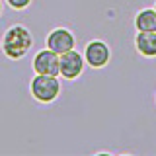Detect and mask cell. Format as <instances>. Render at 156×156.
Instances as JSON below:
<instances>
[{
    "label": "cell",
    "instance_id": "cell-8",
    "mask_svg": "<svg viewBox=\"0 0 156 156\" xmlns=\"http://www.w3.org/2000/svg\"><path fill=\"white\" fill-rule=\"evenodd\" d=\"M136 27L140 31H156V10H144L136 18Z\"/></svg>",
    "mask_w": 156,
    "mask_h": 156
},
{
    "label": "cell",
    "instance_id": "cell-6",
    "mask_svg": "<svg viewBox=\"0 0 156 156\" xmlns=\"http://www.w3.org/2000/svg\"><path fill=\"white\" fill-rule=\"evenodd\" d=\"M109 58V51L101 41H92L90 45L86 47V61L90 62L92 66H104Z\"/></svg>",
    "mask_w": 156,
    "mask_h": 156
},
{
    "label": "cell",
    "instance_id": "cell-1",
    "mask_svg": "<svg viewBox=\"0 0 156 156\" xmlns=\"http://www.w3.org/2000/svg\"><path fill=\"white\" fill-rule=\"evenodd\" d=\"M31 47V35L27 33L26 27H12L4 37V51L8 57L12 58H20L27 53V49Z\"/></svg>",
    "mask_w": 156,
    "mask_h": 156
},
{
    "label": "cell",
    "instance_id": "cell-2",
    "mask_svg": "<svg viewBox=\"0 0 156 156\" xmlns=\"http://www.w3.org/2000/svg\"><path fill=\"white\" fill-rule=\"evenodd\" d=\"M31 92L37 100L41 101H51L55 100L58 94V82L55 76H49V74H39L35 80L31 82Z\"/></svg>",
    "mask_w": 156,
    "mask_h": 156
},
{
    "label": "cell",
    "instance_id": "cell-7",
    "mask_svg": "<svg viewBox=\"0 0 156 156\" xmlns=\"http://www.w3.org/2000/svg\"><path fill=\"white\" fill-rule=\"evenodd\" d=\"M136 47L143 55H156V31H140L136 37Z\"/></svg>",
    "mask_w": 156,
    "mask_h": 156
},
{
    "label": "cell",
    "instance_id": "cell-4",
    "mask_svg": "<svg viewBox=\"0 0 156 156\" xmlns=\"http://www.w3.org/2000/svg\"><path fill=\"white\" fill-rule=\"evenodd\" d=\"M58 62H61V74L65 78H76L82 72V57L72 49L62 53Z\"/></svg>",
    "mask_w": 156,
    "mask_h": 156
},
{
    "label": "cell",
    "instance_id": "cell-5",
    "mask_svg": "<svg viewBox=\"0 0 156 156\" xmlns=\"http://www.w3.org/2000/svg\"><path fill=\"white\" fill-rule=\"evenodd\" d=\"M47 45H49L51 51L62 55V53L70 51V49L74 47V39H72V35L66 31V29H57V31H53L51 35H49Z\"/></svg>",
    "mask_w": 156,
    "mask_h": 156
},
{
    "label": "cell",
    "instance_id": "cell-9",
    "mask_svg": "<svg viewBox=\"0 0 156 156\" xmlns=\"http://www.w3.org/2000/svg\"><path fill=\"white\" fill-rule=\"evenodd\" d=\"M8 2H10V6H14V8H26L29 4V0H8Z\"/></svg>",
    "mask_w": 156,
    "mask_h": 156
},
{
    "label": "cell",
    "instance_id": "cell-3",
    "mask_svg": "<svg viewBox=\"0 0 156 156\" xmlns=\"http://www.w3.org/2000/svg\"><path fill=\"white\" fill-rule=\"evenodd\" d=\"M33 68L39 74H49V76H57L61 72V62L55 51H41L39 55L33 58Z\"/></svg>",
    "mask_w": 156,
    "mask_h": 156
}]
</instances>
